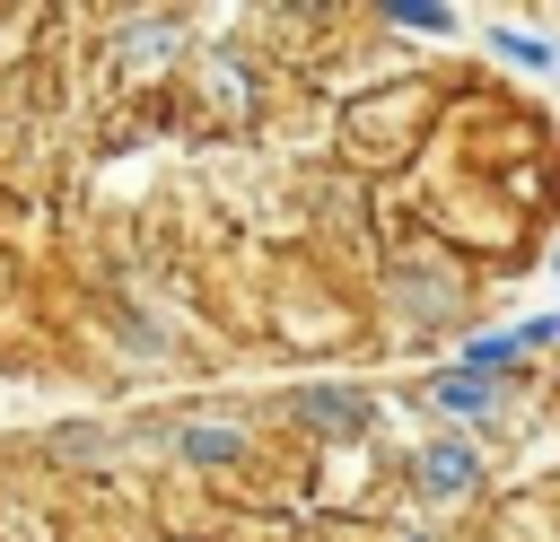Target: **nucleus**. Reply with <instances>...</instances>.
<instances>
[{
  "label": "nucleus",
  "instance_id": "obj_1",
  "mask_svg": "<svg viewBox=\"0 0 560 542\" xmlns=\"http://www.w3.org/2000/svg\"><path fill=\"white\" fill-rule=\"evenodd\" d=\"M464 271H472L464 245H446V236H429V227H411L394 254H376V297H385L394 332H402V341H429V332L464 323V315H472V280H464Z\"/></svg>",
  "mask_w": 560,
  "mask_h": 542
},
{
  "label": "nucleus",
  "instance_id": "obj_2",
  "mask_svg": "<svg viewBox=\"0 0 560 542\" xmlns=\"http://www.w3.org/2000/svg\"><path fill=\"white\" fill-rule=\"evenodd\" d=\"M438 131V79H394V87H359L341 105V157L368 175H394L429 149Z\"/></svg>",
  "mask_w": 560,
  "mask_h": 542
},
{
  "label": "nucleus",
  "instance_id": "obj_3",
  "mask_svg": "<svg viewBox=\"0 0 560 542\" xmlns=\"http://www.w3.org/2000/svg\"><path fill=\"white\" fill-rule=\"evenodd\" d=\"M158 455L184 481H245L262 463V420L245 402H184V411H158Z\"/></svg>",
  "mask_w": 560,
  "mask_h": 542
},
{
  "label": "nucleus",
  "instance_id": "obj_4",
  "mask_svg": "<svg viewBox=\"0 0 560 542\" xmlns=\"http://www.w3.org/2000/svg\"><path fill=\"white\" fill-rule=\"evenodd\" d=\"M96 61H105L114 87L158 96V87H175V79L192 70V17H184V9H122V17H105Z\"/></svg>",
  "mask_w": 560,
  "mask_h": 542
},
{
  "label": "nucleus",
  "instance_id": "obj_5",
  "mask_svg": "<svg viewBox=\"0 0 560 542\" xmlns=\"http://www.w3.org/2000/svg\"><path fill=\"white\" fill-rule=\"evenodd\" d=\"M271 420H280L298 446L332 455V446H368V437L385 428V393H368V385H350V376H298V385H280Z\"/></svg>",
  "mask_w": 560,
  "mask_h": 542
},
{
  "label": "nucleus",
  "instance_id": "obj_6",
  "mask_svg": "<svg viewBox=\"0 0 560 542\" xmlns=\"http://www.w3.org/2000/svg\"><path fill=\"white\" fill-rule=\"evenodd\" d=\"M402 490H411L429 516H464V507H481V490H490V446H481V437H455V428H429V437L402 455Z\"/></svg>",
  "mask_w": 560,
  "mask_h": 542
},
{
  "label": "nucleus",
  "instance_id": "obj_7",
  "mask_svg": "<svg viewBox=\"0 0 560 542\" xmlns=\"http://www.w3.org/2000/svg\"><path fill=\"white\" fill-rule=\"evenodd\" d=\"M411 411H420L429 428H455V437H490V428L516 411V385H490V376H472V367L438 358V367H420V376H411Z\"/></svg>",
  "mask_w": 560,
  "mask_h": 542
},
{
  "label": "nucleus",
  "instance_id": "obj_8",
  "mask_svg": "<svg viewBox=\"0 0 560 542\" xmlns=\"http://www.w3.org/2000/svg\"><path fill=\"white\" fill-rule=\"evenodd\" d=\"M184 96L219 122V131H245V122H262V105H271V79H262V52H236V44H210V52H192V70H184Z\"/></svg>",
  "mask_w": 560,
  "mask_h": 542
},
{
  "label": "nucleus",
  "instance_id": "obj_9",
  "mask_svg": "<svg viewBox=\"0 0 560 542\" xmlns=\"http://www.w3.org/2000/svg\"><path fill=\"white\" fill-rule=\"evenodd\" d=\"M131 446H158V420H52V428H35V455L52 463V472H79V481H105L114 472V455H131Z\"/></svg>",
  "mask_w": 560,
  "mask_h": 542
},
{
  "label": "nucleus",
  "instance_id": "obj_10",
  "mask_svg": "<svg viewBox=\"0 0 560 542\" xmlns=\"http://www.w3.org/2000/svg\"><path fill=\"white\" fill-rule=\"evenodd\" d=\"M96 323H105V341H114L131 367H166V358H175V332H166V315H158V306H140V297H122V288L96 306Z\"/></svg>",
  "mask_w": 560,
  "mask_h": 542
},
{
  "label": "nucleus",
  "instance_id": "obj_11",
  "mask_svg": "<svg viewBox=\"0 0 560 542\" xmlns=\"http://www.w3.org/2000/svg\"><path fill=\"white\" fill-rule=\"evenodd\" d=\"M481 44H490L508 70H525V79H551V70H560V44H551L542 26H508V17H490V26H481Z\"/></svg>",
  "mask_w": 560,
  "mask_h": 542
},
{
  "label": "nucleus",
  "instance_id": "obj_12",
  "mask_svg": "<svg viewBox=\"0 0 560 542\" xmlns=\"http://www.w3.org/2000/svg\"><path fill=\"white\" fill-rule=\"evenodd\" d=\"M376 26H394V35H429V44H455V35H464V17L438 9V0H385Z\"/></svg>",
  "mask_w": 560,
  "mask_h": 542
},
{
  "label": "nucleus",
  "instance_id": "obj_13",
  "mask_svg": "<svg viewBox=\"0 0 560 542\" xmlns=\"http://www.w3.org/2000/svg\"><path fill=\"white\" fill-rule=\"evenodd\" d=\"M26 35H35V17H9V9H0V61H9V52L26 44Z\"/></svg>",
  "mask_w": 560,
  "mask_h": 542
},
{
  "label": "nucleus",
  "instance_id": "obj_14",
  "mask_svg": "<svg viewBox=\"0 0 560 542\" xmlns=\"http://www.w3.org/2000/svg\"><path fill=\"white\" fill-rule=\"evenodd\" d=\"M385 542H446V533H429V525H402V533H385Z\"/></svg>",
  "mask_w": 560,
  "mask_h": 542
},
{
  "label": "nucleus",
  "instance_id": "obj_15",
  "mask_svg": "<svg viewBox=\"0 0 560 542\" xmlns=\"http://www.w3.org/2000/svg\"><path fill=\"white\" fill-rule=\"evenodd\" d=\"M542 262H551V280H560V236H551V254H542Z\"/></svg>",
  "mask_w": 560,
  "mask_h": 542
},
{
  "label": "nucleus",
  "instance_id": "obj_16",
  "mask_svg": "<svg viewBox=\"0 0 560 542\" xmlns=\"http://www.w3.org/2000/svg\"><path fill=\"white\" fill-rule=\"evenodd\" d=\"M551 533H560V498H551Z\"/></svg>",
  "mask_w": 560,
  "mask_h": 542
}]
</instances>
